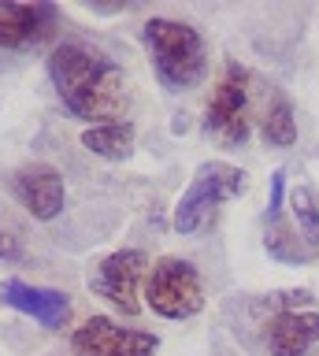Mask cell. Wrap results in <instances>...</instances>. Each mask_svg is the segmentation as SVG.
Wrapping results in <instances>:
<instances>
[{"mask_svg":"<svg viewBox=\"0 0 319 356\" xmlns=\"http://www.w3.org/2000/svg\"><path fill=\"white\" fill-rule=\"evenodd\" d=\"M49 78L56 86V97L63 100V108L74 119L123 122L130 89L123 71L104 52L85 49L79 41H63L49 56Z\"/></svg>","mask_w":319,"mask_h":356,"instance_id":"obj_1","label":"cell"},{"mask_svg":"<svg viewBox=\"0 0 319 356\" xmlns=\"http://www.w3.org/2000/svg\"><path fill=\"white\" fill-rule=\"evenodd\" d=\"M141 41L149 49V60L156 67V78L167 89H193L208 74V49L204 38L190 22L179 19H149L141 26Z\"/></svg>","mask_w":319,"mask_h":356,"instance_id":"obj_2","label":"cell"},{"mask_svg":"<svg viewBox=\"0 0 319 356\" xmlns=\"http://www.w3.org/2000/svg\"><path fill=\"white\" fill-rule=\"evenodd\" d=\"M249 189V175L234 163H223V160H208L193 171V182L190 189L179 197L174 204V230L179 234H197L212 219V211L223 204V200H234Z\"/></svg>","mask_w":319,"mask_h":356,"instance_id":"obj_3","label":"cell"},{"mask_svg":"<svg viewBox=\"0 0 319 356\" xmlns=\"http://www.w3.org/2000/svg\"><path fill=\"white\" fill-rule=\"evenodd\" d=\"M145 300L163 319H190L204 308V282L201 271L190 260L163 256L149 267L145 278Z\"/></svg>","mask_w":319,"mask_h":356,"instance_id":"obj_4","label":"cell"},{"mask_svg":"<svg viewBox=\"0 0 319 356\" xmlns=\"http://www.w3.org/2000/svg\"><path fill=\"white\" fill-rule=\"evenodd\" d=\"M201 130L219 145H230V149L249 141V71L241 63L230 60L223 67L212 97H208Z\"/></svg>","mask_w":319,"mask_h":356,"instance_id":"obj_5","label":"cell"},{"mask_svg":"<svg viewBox=\"0 0 319 356\" xmlns=\"http://www.w3.org/2000/svg\"><path fill=\"white\" fill-rule=\"evenodd\" d=\"M145 278H149V256L141 249H119L90 271V289L97 297H104L108 305H115L123 316H138L141 312L138 289Z\"/></svg>","mask_w":319,"mask_h":356,"instance_id":"obj_6","label":"cell"},{"mask_svg":"<svg viewBox=\"0 0 319 356\" xmlns=\"http://www.w3.org/2000/svg\"><path fill=\"white\" fill-rule=\"evenodd\" d=\"M74 356H156L160 338L149 330H126L108 316H90L71 334Z\"/></svg>","mask_w":319,"mask_h":356,"instance_id":"obj_7","label":"cell"},{"mask_svg":"<svg viewBox=\"0 0 319 356\" xmlns=\"http://www.w3.org/2000/svg\"><path fill=\"white\" fill-rule=\"evenodd\" d=\"M12 193L34 219L49 222L56 219L63 204H67V186H63V175L52 163H26L12 175Z\"/></svg>","mask_w":319,"mask_h":356,"instance_id":"obj_8","label":"cell"},{"mask_svg":"<svg viewBox=\"0 0 319 356\" xmlns=\"http://www.w3.org/2000/svg\"><path fill=\"white\" fill-rule=\"evenodd\" d=\"M56 30V8L52 4H12L0 0V49H34Z\"/></svg>","mask_w":319,"mask_h":356,"instance_id":"obj_9","label":"cell"},{"mask_svg":"<svg viewBox=\"0 0 319 356\" xmlns=\"http://www.w3.org/2000/svg\"><path fill=\"white\" fill-rule=\"evenodd\" d=\"M0 300L8 308L23 312V316L38 319L41 327L56 330L71 319V297L60 293V289H45V286H30V282H19V278H8L0 282Z\"/></svg>","mask_w":319,"mask_h":356,"instance_id":"obj_10","label":"cell"},{"mask_svg":"<svg viewBox=\"0 0 319 356\" xmlns=\"http://www.w3.org/2000/svg\"><path fill=\"white\" fill-rule=\"evenodd\" d=\"M319 341V312L282 308L268 323V349L271 356H304Z\"/></svg>","mask_w":319,"mask_h":356,"instance_id":"obj_11","label":"cell"},{"mask_svg":"<svg viewBox=\"0 0 319 356\" xmlns=\"http://www.w3.org/2000/svg\"><path fill=\"white\" fill-rule=\"evenodd\" d=\"M82 145L101 160H126L134 152V127L123 122H93L82 130Z\"/></svg>","mask_w":319,"mask_h":356,"instance_id":"obj_12","label":"cell"},{"mask_svg":"<svg viewBox=\"0 0 319 356\" xmlns=\"http://www.w3.org/2000/svg\"><path fill=\"white\" fill-rule=\"evenodd\" d=\"M271 227H268V238H263V249H268L275 260H282V264H308L312 260V249H308V241L297 234V227H286L282 216L279 219H268Z\"/></svg>","mask_w":319,"mask_h":356,"instance_id":"obj_13","label":"cell"},{"mask_svg":"<svg viewBox=\"0 0 319 356\" xmlns=\"http://www.w3.org/2000/svg\"><path fill=\"white\" fill-rule=\"evenodd\" d=\"M290 208H293V222H297V234L308 241V249L319 252V193L316 186H293L290 193Z\"/></svg>","mask_w":319,"mask_h":356,"instance_id":"obj_14","label":"cell"},{"mask_svg":"<svg viewBox=\"0 0 319 356\" xmlns=\"http://www.w3.org/2000/svg\"><path fill=\"white\" fill-rule=\"evenodd\" d=\"M263 141L271 145V149H290V145L297 141V119H293V108L286 104V100H279L268 115H263Z\"/></svg>","mask_w":319,"mask_h":356,"instance_id":"obj_15","label":"cell"},{"mask_svg":"<svg viewBox=\"0 0 319 356\" xmlns=\"http://www.w3.org/2000/svg\"><path fill=\"white\" fill-rule=\"evenodd\" d=\"M23 256H26L23 238L12 234V230H0V264H19Z\"/></svg>","mask_w":319,"mask_h":356,"instance_id":"obj_16","label":"cell"},{"mask_svg":"<svg viewBox=\"0 0 319 356\" xmlns=\"http://www.w3.org/2000/svg\"><path fill=\"white\" fill-rule=\"evenodd\" d=\"M282 200H286V171L271 175V193H268V219L282 216Z\"/></svg>","mask_w":319,"mask_h":356,"instance_id":"obj_17","label":"cell"}]
</instances>
